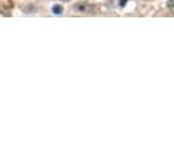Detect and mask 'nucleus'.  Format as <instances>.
<instances>
[{
    "instance_id": "f257e3e1",
    "label": "nucleus",
    "mask_w": 174,
    "mask_h": 163,
    "mask_svg": "<svg viewBox=\"0 0 174 163\" xmlns=\"http://www.w3.org/2000/svg\"><path fill=\"white\" fill-rule=\"evenodd\" d=\"M73 8H74L77 12H87V10H88V7L86 6V4H84V3H82V2L74 4Z\"/></svg>"
},
{
    "instance_id": "f03ea898",
    "label": "nucleus",
    "mask_w": 174,
    "mask_h": 163,
    "mask_svg": "<svg viewBox=\"0 0 174 163\" xmlns=\"http://www.w3.org/2000/svg\"><path fill=\"white\" fill-rule=\"evenodd\" d=\"M52 12L54 14H61V13L63 12V7L61 6V4H56V6L52 7Z\"/></svg>"
},
{
    "instance_id": "7ed1b4c3",
    "label": "nucleus",
    "mask_w": 174,
    "mask_h": 163,
    "mask_svg": "<svg viewBox=\"0 0 174 163\" xmlns=\"http://www.w3.org/2000/svg\"><path fill=\"white\" fill-rule=\"evenodd\" d=\"M173 1H174V0H169L168 7L170 8V10H173Z\"/></svg>"
},
{
    "instance_id": "20e7f679",
    "label": "nucleus",
    "mask_w": 174,
    "mask_h": 163,
    "mask_svg": "<svg viewBox=\"0 0 174 163\" xmlns=\"http://www.w3.org/2000/svg\"><path fill=\"white\" fill-rule=\"evenodd\" d=\"M125 1H126V0H121L120 6H121V7H124V6H125Z\"/></svg>"
},
{
    "instance_id": "39448f33",
    "label": "nucleus",
    "mask_w": 174,
    "mask_h": 163,
    "mask_svg": "<svg viewBox=\"0 0 174 163\" xmlns=\"http://www.w3.org/2000/svg\"><path fill=\"white\" fill-rule=\"evenodd\" d=\"M61 1H64V2H68V1H71V0H61Z\"/></svg>"
}]
</instances>
